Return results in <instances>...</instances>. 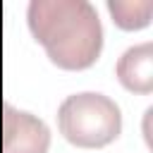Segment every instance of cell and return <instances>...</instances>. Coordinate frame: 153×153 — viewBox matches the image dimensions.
<instances>
[{
  "label": "cell",
  "instance_id": "3957f363",
  "mask_svg": "<svg viewBox=\"0 0 153 153\" xmlns=\"http://www.w3.org/2000/svg\"><path fill=\"white\" fill-rule=\"evenodd\" d=\"M50 148V129L48 124L14 108L5 100L2 105V153H48Z\"/></svg>",
  "mask_w": 153,
  "mask_h": 153
},
{
  "label": "cell",
  "instance_id": "5b68a950",
  "mask_svg": "<svg viewBox=\"0 0 153 153\" xmlns=\"http://www.w3.org/2000/svg\"><path fill=\"white\" fill-rule=\"evenodd\" d=\"M108 12L120 29L136 31L151 24L153 2L151 0H108Z\"/></svg>",
  "mask_w": 153,
  "mask_h": 153
},
{
  "label": "cell",
  "instance_id": "6da1fadb",
  "mask_svg": "<svg viewBox=\"0 0 153 153\" xmlns=\"http://www.w3.org/2000/svg\"><path fill=\"white\" fill-rule=\"evenodd\" d=\"M26 24L48 60L65 72L88 69L103 53V24L86 0H31Z\"/></svg>",
  "mask_w": 153,
  "mask_h": 153
},
{
  "label": "cell",
  "instance_id": "277c9868",
  "mask_svg": "<svg viewBox=\"0 0 153 153\" xmlns=\"http://www.w3.org/2000/svg\"><path fill=\"white\" fill-rule=\"evenodd\" d=\"M117 81L131 93L153 91V43H139L127 48L115 65Z\"/></svg>",
  "mask_w": 153,
  "mask_h": 153
},
{
  "label": "cell",
  "instance_id": "7a4b0ae2",
  "mask_svg": "<svg viewBox=\"0 0 153 153\" xmlns=\"http://www.w3.org/2000/svg\"><path fill=\"white\" fill-rule=\"evenodd\" d=\"M57 129L76 148H103L120 136L122 110L105 93L79 91L60 103Z\"/></svg>",
  "mask_w": 153,
  "mask_h": 153
}]
</instances>
